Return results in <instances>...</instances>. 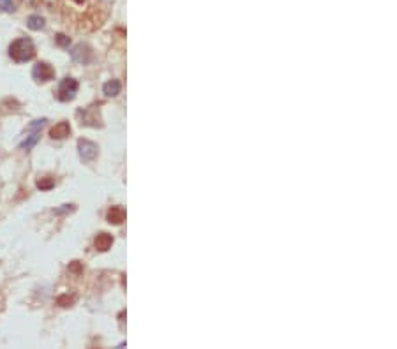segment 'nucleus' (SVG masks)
Masks as SVG:
<instances>
[{
	"instance_id": "nucleus-1",
	"label": "nucleus",
	"mask_w": 397,
	"mask_h": 349,
	"mask_svg": "<svg viewBox=\"0 0 397 349\" xmlns=\"http://www.w3.org/2000/svg\"><path fill=\"white\" fill-rule=\"evenodd\" d=\"M9 55L11 58L15 62H18V64L29 62L32 60L34 55H36V46H34V43L29 37H19L9 46Z\"/></svg>"
},
{
	"instance_id": "nucleus-2",
	"label": "nucleus",
	"mask_w": 397,
	"mask_h": 349,
	"mask_svg": "<svg viewBox=\"0 0 397 349\" xmlns=\"http://www.w3.org/2000/svg\"><path fill=\"white\" fill-rule=\"evenodd\" d=\"M76 92H78V81L72 78H64L58 85V99L67 103V101L74 99Z\"/></svg>"
},
{
	"instance_id": "nucleus-3",
	"label": "nucleus",
	"mask_w": 397,
	"mask_h": 349,
	"mask_svg": "<svg viewBox=\"0 0 397 349\" xmlns=\"http://www.w3.org/2000/svg\"><path fill=\"white\" fill-rule=\"evenodd\" d=\"M32 76L36 81H50L55 78V69L48 62H37L32 69Z\"/></svg>"
},
{
	"instance_id": "nucleus-4",
	"label": "nucleus",
	"mask_w": 397,
	"mask_h": 349,
	"mask_svg": "<svg viewBox=\"0 0 397 349\" xmlns=\"http://www.w3.org/2000/svg\"><path fill=\"white\" fill-rule=\"evenodd\" d=\"M78 150H80V157L85 160V162L94 160L95 157H97V154H99L97 145H95L94 141H90V140H80V141H78Z\"/></svg>"
},
{
	"instance_id": "nucleus-5",
	"label": "nucleus",
	"mask_w": 397,
	"mask_h": 349,
	"mask_svg": "<svg viewBox=\"0 0 397 349\" xmlns=\"http://www.w3.org/2000/svg\"><path fill=\"white\" fill-rule=\"evenodd\" d=\"M71 57L78 64H89L92 60V52H90V48L87 44H78V46L72 48Z\"/></svg>"
},
{
	"instance_id": "nucleus-6",
	"label": "nucleus",
	"mask_w": 397,
	"mask_h": 349,
	"mask_svg": "<svg viewBox=\"0 0 397 349\" xmlns=\"http://www.w3.org/2000/svg\"><path fill=\"white\" fill-rule=\"evenodd\" d=\"M71 134V125H69V122H58L55 127L50 131V136L53 138V140H64V138H67Z\"/></svg>"
},
{
	"instance_id": "nucleus-7",
	"label": "nucleus",
	"mask_w": 397,
	"mask_h": 349,
	"mask_svg": "<svg viewBox=\"0 0 397 349\" xmlns=\"http://www.w3.org/2000/svg\"><path fill=\"white\" fill-rule=\"evenodd\" d=\"M94 245H95V249H97V250L104 252V250H108L109 247L113 245V236L108 235V233H99V235L95 236Z\"/></svg>"
},
{
	"instance_id": "nucleus-8",
	"label": "nucleus",
	"mask_w": 397,
	"mask_h": 349,
	"mask_svg": "<svg viewBox=\"0 0 397 349\" xmlns=\"http://www.w3.org/2000/svg\"><path fill=\"white\" fill-rule=\"evenodd\" d=\"M108 222L111 224H122L126 221V210L122 207H111L108 210V215H106Z\"/></svg>"
},
{
	"instance_id": "nucleus-9",
	"label": "nucleus",
	"mask_w": 397,
	"mask_h": 349,
	"mask_svg": "<svg viewBox=\"0 0 397 349\" xmlns=\"http://www.w3.org/2000/svg\"><path fill=\"white\" fill-rule=\"evenodd\" d=\"M120 88H122V87H120V81H117V80H109L103 85V92L108 95V97H115V95H118L120 94Z\"/></svg>"
},
{
	"instance_id": "nucleus-10",
	"label": "nucleus",
	"mask_w": 397,
	"mask_h": 349,
	"mask_svg": "<svg viewBox=\"0 0 397 349\" xmlns=\"http://www.w3.org/2000/svg\"><path fill=\"white\" fill-rule=\"evenodd\" d=\"M27 25H29V29H32V30H41V29H44V18L34 15L27 19Z\"/></svg>"
},
{
	"instance_id": "nucleus-11",
	"label": "nucleus",
	"mask_w": 397,
	"mask_h": 349,
	"mask_svg": "<svg viewBox=\"0 0 397 349\" xmlns=\"http://www.w3.org/2000/svg\"><path fill=\"white\" fill-rule=\"evenodd\" d=\"M39 134H41V131L32 132V134H30V136L27 138V140H25L21 145H19V148H23V150H30V148H32V146L39 141Z\"/></svg>"
},
{
	"instance_id": "nucleus-12",
	"label": "nucleus",
	"mask_w": 397,
	"mask_h": 349,
	"mask_svg": "<svg viewBox=\"0 0 397 349\" xmlns=\"http://www.w3.org/2000/svg\"><path fill=\"white\" fill-rule=\"evenodd\" d=\"M55 185V180L50 178V176H44V178H39L37 180V187L41 191H50Z\"/></svg>"
},
{
	"instance_id": "nucleus-13",
	"label": "nucleus",
	"mask_w": 397,
	"mask_h": 349,
	"mask_svg": "<svg viewBox=\"0 0 397 349\" xmlns=\"http://www.w3.org/2000/svg\"><path fill=\"white\" fill-rule=\"evenodd\" d=\"M0 11H4V13H15L16 4L13 0H0Z\"/></svg>"
},
{
	"instance_id": "nucleus-14",
	"label": "nucleus",
	"mask_w": 397,
	"mask_h": 349,
	"mask_svg": "<svg viewBox=\"0 0 397 349\" xmlns=\"http://www.w3.org/2000/svg\"><path fill=\"white\" fill-rule=\"evenodd\" d=\"M46 118H41V120H34L32 123L29 125V131H32V132H36V131H41V129L46 125Z\"/></svg>"
},
{
	"instance_id": "nucleus-15",
	"label": "nucleus",
	"mask_w": 397,
	"mask_h": 349,
	"mask_svg": "<svg viewBox=\"0 0 397 349\" xmlns=\"http://www.w3.org/2000/svg\"><path fill=\"white\" fill-rule=\"evenodd\" d=\"M55 39H57V44H58V46H62V48H67L69 44H71V39L67 37V35H64V34H58V35H57Z\"/></svg>"
},
{
	"instance_id": "nucleus-16",
	"label": "nucleus",
	"mask_w": 397,
	"mask_h": 349,
	"mask_svg": "<svg viewBox=\"0 0 397 349\" xmlns=\"http://www.w3.org/2000/svg\"><path fill=\"white\" fill-rule=\"evenodd\" d=\"M72 302H74V298H72V297H67V295H66V297H58V300H57V303H58L60 307H69Z\"/></svg>"
},
{
	"instance_id": "nucleus-17",
	"label": "nucleus",
	"mask_w": 397,
	"mask_h": 349,
	"mask_svg": "<svg viewBox=\"0 0 397 349\" xmlns=\"http://www.w3.org/2000/svg\"><path fill=\"white\" fill-rule=\"evenodd\" d=\"M71 210H74V207H72V205H64V208H62V210H55V213H58V215H60V213L71 212Z\"/></svg>"
},
{
	"instance_id": "nucleus-18",
	"label": "nucleus",
	"mask_w": 397,
	"mask_h": 349,
	"mask_svg": "<svg viewBox=\"0 0 397 349\" xmlns=\"http://www.w3.org/2000/svg\"><path fill=\"white\" fill-rule=\"evenodd\" d=\"M69 270H71V272H76V274H78V272H81L80 263H78V261H74V263H72L71 266H69Z\"/></svg>"
}]
</instances>
